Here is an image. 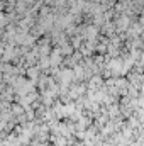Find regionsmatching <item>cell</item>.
Returning <instances> with one entry per match:
<instances>
[{
  "mask_svg": "<svg viewBox=\"0 0 144 146\" xmlns=\"http://www.w3.org/2000/svg\"><path fill=\"white\" fill-rule=\"evenodd\" d=\"M56 78L59 80V83H61V85H70L73 80H76V78H75V70H71V68L63 70V72L59 73Z\"/></svg>",
  "mask_w": 144,
  "mask_h": 146,
  "instance_id": "cell-1",
  "label": "cell"
},
{
  "mask_svg": "<svg viewBox=\"0 0 144 146\" xmlns=\"http://www.w3.org/2000/svg\"><path fill=\"white\" fill-rule=\"evenodd\" d=\"M87 92V85H76V87H73L71 90H70V99H80V97H83V94Z\"/></svg>",
  "mask_w": 144,
  "mask_h": 146,
  "instance_id": "cell-2",
  "label": "cell"
},
{
  "mask_svg": "<svg viewBox=\"0 0 144 146\" xmlns=\"http://www.w3.org/2000/svg\"><path fill=\"white\" fill-rule=\"evenodd\" d=\"M102 85H104V80L100 76H93L90 80V83H88V90H98Z\"/></svg>",
  "mask_w": 144,
  "mask_h": 146,
  "instance_id": "cell-3",
  "label": "cell"
},
{
  "mask_svg": "<svg viewBox=\"0 0 144 146\" xmlns=\"http://www.w3.org/2000/svg\"><path fill=\"white\" fill-rule=\"evenodd\" d=\"M26 73H27V76H29L32 82H36L37 75H39V66H37V68H27V72H26Z\"/></svg>",
  "mask_w": 144,
  "mask_h": 146,
  "instance_id": "cell-4",
  "label": "cell"
},
{
  "mask_svg": "<svg viewBox=\"0 0 144 146\" xmlns=\"http://www.w3.org/2000/svg\"><path fill=\"white\" fill-rule=\"evenodd\" d=\"M59 63H61V58H59V54H58V51H56V53L51 54V66H58Z\"/></svg>",
  "mask_w": 144,
  "mask_h": 146,
  "instance_id": "cell-5",
  "label": "cell"
},
{
  "mask_svg": "<svg viewBox=\"0 0 144 146\" xmlns=\"http://www.w3.org/2000/svg\"><path fill=\"white\" fill-rule=\"evenodd\" d=\"M75 78H76V80L85 78V70H83L81 66H76V68H75Z\"/></svg>",
  "mask_w": 144,
  "mask_h": 146,
  "instance_id": "cell-6",
  "label": "cell"
},
{
  "mask_svg": "<svg viewBox=\"0 0 144 146\" xmlns=\"http://www.w3.org/2000/svg\"><path fill=\"white\" fill-rule=\"evenodd\" d=\"M48 66H51V61L44 56V58H41V61H39V68L41 70H44V68H48Z\"/></svg>",
  "mask_w": 144,
  "mask_h": 146,
  "instance_id": "cell-7",
  "label": "cell"
},
{
  "mask_svg": "<svg viewBox=\"0 0 144 146\" xmlns=\"http://www.w3.org/2000/svg\"><path fill=\"white\" fill-rule=\"evenodd\" d=\"M32 146H46V143H44V141H39V139H37V141H36V143H34Z\"/></svg>",
  "mask_w": 144,
  "mask_h": 146,
  "instance_id": "cell-8",
  "label": "cell"
}]
</instances>
